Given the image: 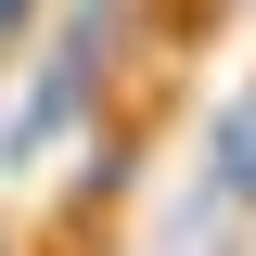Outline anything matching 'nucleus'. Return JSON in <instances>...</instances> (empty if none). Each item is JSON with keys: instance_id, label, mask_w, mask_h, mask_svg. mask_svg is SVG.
<instances>
[{"instance_id": "obj_1", "label": "nucleus", "mask_w": 256, "mask_h": 256, "mask_svg": "<svg viewBox=\"0 0 256 256\" xmlns=\"http://www.w3.org/2000/svg\"><path fill=\"white\" fill-rule=\"evenodd\" d=\"M13 13H26V0H0V26H13Z\"/></svg>"}]
</instances>
